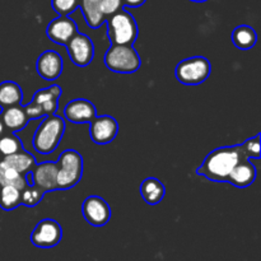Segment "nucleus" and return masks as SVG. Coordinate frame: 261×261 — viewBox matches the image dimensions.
<instances>
[{
    "label": "nucleus",
    "mask_w": 261,
    "mask_h": 261,
    "mask_svg": "<svg viewBox=\"0 0 261 261\" xmlns=\"http://www.w3.org/2000/svg\"><path fill=\"white\" fill-rule=\"evenodd\" d=\"M241 145H231V147H221L212 150L196 173L204 176L213 182H227L229 173L240 161L245 160Z\"/></svg>",
    "instance_id": "1"
},
{
    "label": "nucleus",
    "mask_w": 261,
    "mask_h": 261,
    "mask_svg": "<svg viewBox=\"0 0 261 261\" xmlns=\"http://www.w3.org/2000/svg\"><path fill=\"white\" fill-rule=\"evenodd\" d=\"M65 132V121L58 115L43 116L33 135V148L40 154H51L59 147Z\"/></svg>",
    "instance_id": "2"
},
{
    "label": "nucleus",
    "mask_w": 261,
    "mask_h": 261,
    "mask_svg": "<svg viewBox=\"0 0 261 261\" xmlns=\"http://www.w3.org/2000/svg\"><path fill=\"white\" fill-rule=\"evenodd\" d=\"M107 36L111 45H133L138 37V24L134 17L121 9L106 19Z\"/></svg>",
    "instance_id": "3"
},
{
    "label": "nucleus",
    "mask_w": 261,
    "mask_h": 261,
    "mask_svg": "<svg viewBox=\"0 0 261 261\" xmlns=\"http://www.w3.org/2000/svg\"><path fill=\"white\" fill-rule=\"evenodd\" d=\"M103 61L110 70L120 74H133L142 66V59L133 45H111Z\"/></svg>",
    "instance_id": "4"
},
{
    "label": "nucleus",
    "mask_w": 261,
    "mask_h": 261,
    "mask_svg": "<svg viewBox=\"0 0 261 261\" xmlns=\"http://www.w3.org/2000/svg\"><path fill=\"white\" fill-rule=\"evenodd\" d=\"M58 190L74 188L83 176V157L74 149L64 150L58 162Z\"/></svg>",
    "instance_id": "5"
},
{
    "label": "nucleus",
    "mask_w": 261,
    "mask_h": 261,
    "mask_svg": "<svg viewBox=\"0 0 261 261\" xmlns=\"http://www.w3.org/2000/svg\"><path fill=\"white\" fill-rule=\"evenodd\" d=\"M212 73V64L204 56L184 59L176 65L175 75L185 86H198L204 83Z\"/></svg>",
    "instance_id": "6"
},
{
    "label": "nucleus",
    "mask_w": 261,
    "mask_h": 261,
    "mask_svg": "<svg viewBox=\"0 0 261 261\" xmlns=\"http://www.w3.org/2000/svg\"><path fill=\"white\" fill-rule=\"evenodd\" d=\"M63 239V229L56 221L45 218L38 222L31 233V242L40 249H53Z\"/></svg>",
    "instance_id": "7"
},
{
    "label": "nucleus",
    "mask_w": 261,
    "mask_h": 261,
    "mask_svg": "<svg viewBox=\"0 0 261 261\" xmlns=\"http://www.w3.org/2000/svg\"><path fill=\"white\" fill-rule=\"evenodd\" d=\"M65 46L69 58L76 66L84 68V66L89 65L93 60L94 45L91 38L84 33L76 32Z\"/></svg>",
    "instance_id": "8"
},
{
    "label": "nucleus",
    "mask_w": 261,
    "mask_h": 261,
    "mask_svg": "<svg viewBox=\"0 0 261 261\" xmlns=\"http://www.w3.org/2000/svg\"><path fill=\"white\" fill-rule=\"evenodd\" d=\"M82 213L84 219L93 227H102L111 219V208L101 196L91 195L83 201Z\"/></svg>",
    "instance_id": "9"
},
{
    "label": "nucleus",
    "mask_w": 261,
    "mask_h": 261,
    "mask_svg": "<svg viewBox=\"0 0 261 261\" xmlns=\"http://www.w3.org/2000/svg\"><path fill=\"white\" fill-rule=\"evenodd\" d=\"M89 124H91L89 135L96 144H109L116 138L117 133H119V124L114 117L109 116V115L96 116Z\"/></svg>",
    "instance_id": "10"
},
{
    "label": "nucleus",
    "mask_w": 261,
    "mask_h": 261,
    "mask_svg": "<svg viewBox=\"0 0 261 261\" xmlns=\"http://www.w3.org/2000/svg\"><path fill=\"white\" fill-rule=\"evenodd\" d=\"M32 177V185L37 186L45 193L58 190V163L42 162L36 163L35 167L30 172Z\"/></svg>",
    "instance_id": "11"
},
{
    "label": "nucleus",
    "mask_w": 261,
    "mask_h": 261,
    "mask_svg": "<svg viewBox=\"0 0 261 261\" xmlns=\"http://www.w3.org/2000/svg\"><path fill=\"white\" fill-rule=\"evenodd\" d=\"M64 68L63 58L59 53L53 50L43 51L40 56H38L37 61H36V70L37 74L47 82H54L61 75Z\"/></svg>",
    "instance_id": "12"
},
{
    "label": "nucleus",
    "mask_w": 261,
    "mask_h": 261,
    "mask_svg": "<svg viewBox=\"0 0 261 261\" xmlns=\"http://www.w3.org/2000/svg\"><path fill=\"white\" fill-rule=\"evenodd\" d=\"M78 32L76 23L69 15H59L51 20L46 28V35L53 42L65 46L68 41Z\"/></svg>",
    "instance_id": "13"
},
{
    "label": "nucleus",
    "mask_w": 261,
    "mask_h": 261,
    "mask_svg": "<svg viewBox=\"0 0 261 261\" xmlns=\"http://www.w3.org/2000/svg\"><path fill=\"white\" fill-rule=\"evenodd\" d=\"M64 116L68 121L74 124H86L91 122L97 116L96 106L91 101L84 98L71 99L64 107Z\"/></svg>",
    "instance_id": "14"
},
{
    "label": "nucleus",
    "mask_w": 261,
    "mask_h": 261,
    "mask_svg": "<svg viewBox=\"0 0 261 261\" xmlns=\"http://www.w3.org/2000/svg\"><path fill=\"white\" fill-rule=\"evenodd\" d=\"M256 167L247 158L240 161L229 173L227 182L236 188H247L256 180Z\"/></svg>",
    "instance_id": "15"
},
{
    "label": "nucleus",
    "mask_w": 261,
    "mask_h": 261,
    "mask_svg": "<svg viewBox=\"0 0 261 261\" xmlns=\"http://www.w3.org/2000/svg\"><path fill=\"white\" fill-rule=\"evenodd\" d=\"M0 117H2L5 130H8L9 133L20 132L30 122V119L24 111V107L20 106V105L4 109L0 114Z\"/></svg>",
    "instance_id": "16"
},
{
    "label": "nucleus",
    "mask_w": 261,
    "mask_h": 261,
    "mask_svg": "<svg viewBox=\"0 0 261 261\" xmlns=\"http://www.w3.org/2000/svg\"><path fill=\"white\" fill-rule=\"evenodd\" d=\"M166 188L158 178L147 177L140 185V195L148 205H157L163 200Z\"/></svg>",
    "instance_id": "17"
},
{
    "label": "nucleus",
    "mask_w": 261,
    "mask_h": 261,
    "mask_svg": "<svg viewBox=\"0 0 261 261\" xmlns=\"http://www.w3.org/2000/svg\"><path fill=\"white\" fill-rule=\"evenodd\" d=\"M79 7H81L87 24L92 30H97L106 22V17L101 10V0H81Z\"/></svg>",
    "instance_id": "18"
},
{
    "label": "nucleus",
    "mask_w": 261,
    "mask_h": 261,
    "mask_svg": "<svg viewBox=\"0 0 261 261\" xmlns=\"http://www.w3.org/2000/svg\"><path fill=\"white\" fill-rule=\"evenodd\" d=\"M0 161L4 165H7L8 167L13 168V170L22 173V175H28L32 171V168L36 166V158L30 152H27L24 149L15 153V154L2 157Z\"/></svg>",
    "instance_id": "19"
},
{
    "label": "nucleus",
    "mask_w": 261,
    "mask_h": 261,
    "mask_svg": "<svg viewBox=\"0 0 261 261\" xmlns=\"http://www.w3.org/2000/svg\"><path fill=\"white\" fill-rule=\"evenodd\" d=\"M23 92L19 84L7 81L0 83V107L3 110L8 107L18 106L22 103Z\"/></svg>",
    "instance_id": "20"
},
{
    "label": "nucleus",
    "mask_w": 261,
    "mask_h": 261,
    "mask_svg": "<svg viewBox=\"0 0 261 261\" xmlns=\"http://www.w3.org/2000/svg\"><path fill=\"white\" fill-rule=\"evenodd\" d=\"M256 31L250 25H237L232 32V42L240 50H251L256 45Z\"/></svg>",
    "instance_id": "21"
},
{
    "label": "nucleus",
    "mask_w": 261,
    "mask_h": 261,
    "mask_svg": "<svg viewBox=\"0 0 261 261\" xmlns=\"http://www.w3.org/2000/svg\"><path fill=\"white\" fill-rule=\"evenodd\" d=\"M28 185L25 175L17 172L0 161V186H14L20 191Z\"/></svg>",
    "instance_id": "22"
},
{
    "label": "nucleus",
    "mask_w": 261,
    "mask_h": 261,
    "mask_svg": "<svg viewBox=\"0 0 261 261\" xmlns=\"http://www.w3.org/2000/svg\"><path fill=\"white\" fill-rule=\"evenodd\" d=\"M22 205L20 190L14 186H0V208L3 211H13Z\"/></svg>",
    "instance_id": "23"
},
{
    "label": "nucleus",
    "mask_w": 261,
    "mask_h": 261,
    "mask_svg": "<svg viewBox=\"0 0 261 261\" xmlns=\"http://www.w3.org/2000/svg\"><path fill=\"white\" fill-rule=\"evenodd\" d=\"M23 150L22 140L15 135V133H4L0 135V158L15 154Z\"/></svg>",
    "instance_id": "24"
},
{
    "label": "nucleus",
    "mask_w": 261,
    "mask_h": 261,
    "mask_svg": "<svg viewBox=\"0 0 261 261\" xmlns=\"http://www.w3.org/2000/svg\"><path fill=\"white\" fill-rule=\"evenodd\" d=\"M45 194V191L41 190L37 186L27 185L20 191V201H22V205L28 206V208H33V206L41 203Z\"/></svg>",
    "instance_id": "25"
},
{
    "label": "nucleus",
    "mask_w": 261,
    "mask_h": 261,
    "mask_svg": "<svg viewBox=\"0 0 261 261\" xmlns=\"http://www.w3.org/2000/svg\"><path fill=\"white\" fill-rule=\"evenodd\" d=\"M60 96H61V87L58 86V84H53V86L47 87V88H42L40 89V91L36 92V93L33 94L32 102L41 105L42 102L48 101V99L51 98L59 99L60 98Z\"/></svg>",
    "instance_id": "26"
},
{
    "label": "nucleus",
    "mask_w": 261,
    "mask_h": 261,
    "mask_svg": "<svg viewBox=\"0 0 261 261\" xmlns=\"http://www.w3.org/2000/svg\"><path fill=\"white\" fill-rule=\"evenodd\" d=\"M241 145L242 153L247 160L254 158V160H259L261 157V150H260V134H256L254 138L247 139L244 144Z\"/></svg>",
    "instance_id": "27"
},
{
    "label": "nucleus",
    "mask_w": 261,
    "mask_h": 261,
    "mask_svg": "<svg viewBox=\"0 0 261 261\" xmlns=\"http://www.w3.org/2000/svg\"><path fill=\"white\" fill-rule=\"evenodd\" d=\"M81 0H51V7L59 15H69L79 7Z\"/></svg>",
    "instance_id": "28"
},
{
    "label": "nucleus",
    "mask_w": 261,
    "mask_h": 261,
    "mask_svg": "<svg viewBox=\"0 0 261 261\" xmlns=\"http://www.w3.org/2000/svg\"><path fill=\"white\" fill-rule=\"evenodd\" d=\"M122 7H124L122 0H101V10L105 17H106V19L110 15L121 10Z\"/></svg>",
    "instance_id": "29"
},
{
    "label": "nucleus",
    "mask_w": 261,
    "mask_h": 261,
    "mask_svg": "<svg viewBox=\"0 0 261 261\" xmlns=\"http://www.w3.org/2000/svg\"><path fill=\"white\" fill-rule=\"evenodd\" d=\"M23 107H24V111H25V114H27L28 119L30 120L41 119V117L45 116V114H43V111H42V109H41L40 105L35 103V102L31 101L27 106H23Z\"/></svg>",
    "instance_id": "30"
},
{
    "label": "nucleus",
    "mask_w": 261,
    "mask_h": 261,
    "mask_svg": "<svg viewBox=\"0 0 261 261\" xmlns=\"http://www.w3.org/2000/svg\"><path fill=\"white\" fill-rule=\"evenodd\" d=\"M40 106H41V109H42L45 116H50V115H54L56 112V110H58V107H59V102L56 98H51V99H48V101L42 102Z\"/></svg>",
    "instance_id": "31"
},
{
    "label": "nucleus",
    "mask_w": 261,
    "mask_h": 261,
    "mask_svg": "<svg viewBox=\"0 0 261 261\" xmlns=\"http://www.w3.org/2000/svg\"><path fill=\"white\" fill-rule=\"evenodd\" d=\"M147 0H122V4L125 7H129V8H139L142 7Z\"/></svg>",
    "instance_id": "32"
},
{
    "label": "nucleus",
    "mask_w": 261,
    "mask_h": 261,
    "mask_svg": "<svg viewBox=\"0 0 261 261\" xmlns=\"http://www.w3.org/2000/svg\"><path fill=\"white\" fill-rule=\"evenodd\" d=\"M5 133V127H4V124H3L2 121V117H0V135H3Z\"/></svg>",
    "instance_id": "33"
},
{
    "label": "nucleus",
    "mask_w": 261,
    "mask_h": 261,
    "mask_svg": "<svg viewBox=\"0 0 261 261\" xmlns=\"http://www.w3.org/2000/svg\"><path fill=\"white\" fill-rule=\"evenodd\" d=\"M190 2H194V3H204V2H206V0H190Z\"/></svg>",
    "instance_id": "34"
}]
</instances>
